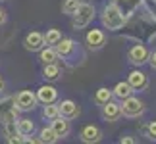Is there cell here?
<instances>
[{"label":"cell","instance_id":"cell-2","mask_svg":"<svg viewBox=\"0 0 156 144\" xmlns=\"http://www.w3.org/2000/svg\"><path fill=\"white\" fill-rule=\"evenodd\" d=\"M71 17H73V27H75V29L87 27L89 23L94 19V6L87 4V2H81L79 8L75 10V14L71 15Z\"/></svg>","mask_w":156,"mask_h":144},{"label":"cell","instance_id":"cell-16","mask_svg":"<svg viewBox=\"0 0 156 144\" xmlns=\"http://www.w3.org/2000/svg\"><path fill=\"white\" fill-rule=\"evenodd\" d=\"M41 62H43L44 65L46 63H56V60H58V52H56V48L54 46H48V48H41Z\"/></svg>","mask_w":156,"mask_h":144},{"label":"cell","instance_id":"cell-1","mask_svg":"<svg viewBox=\"0 0 156 144\" xmlns=\"http://www.w3.org/2000/svg\"><path fill=\"white\" fill-rule=\"evenodd\" d=\"M102 23H104L106 29H110V31H118V29L123 27L125 15L116 4H108L104 8V14H102Z\"/></svg>","mask_w":156,"mask_h":144},{"label":"cell","instance_id":"cell-28","mask_svg":"<svg viewBox=\"0 0 156 144\" xmlns=\"http://www.w3.org/2000/svg\"><path fill=\"white\" fill-rule=\"evenodd\" d=\"M4 21H6V12H4L2 8H0V25H2Z\"/></svg>","mask_w":156,"mask_h":144},{"label":"cell","instance_id":"cell-7","mask_svg":"<svg viewBox=\"0 0 156 144\" xmlns=\"http://www.w3.org/2000/svg\"><path fill=\"white\" fill-rule=\"evenodd\" d=\"M79 139L83 142H87V144L100 142V139H102V131H100L98 127H94V125H85V127L81 129V133H79Z\"/></svg>","mask_w":156,"mask_h":144},{"label":"cell","instance_id":"cell-22","mask_svg":"<svg viewBox=\"0 0 156 144\" xmlns=\"http://www.w3.org/2000/svg\"><path fill=\"white\" fill-rule=\"evenodd\" d=\"M60 39H62V33H60L58 29H48V31H46V35H44V44L54 46Z\"/></svg>","mask_w":156,"mask_h":144},{"label":"cell","instance_id":"cell-10","mask_svg":"<svg viewBox=\"0 0 156 144\" xmlns=\"http://www.w3.org/2000/svg\"><path fill=\"white\" fill-rule=\"evenodd\" d=\"M127 83L133 87V91H145L148 85V79L143 71H131L127 75Z\"/></svg>","mask_w":156,"mask_h":144},{"label":"cell","instance_id":"cell-21","mask_svg":"<svg viewBox=\"0 0 156 144\" xmlns=\"http://www.w3.org/2000/svg\"><path fill=\"white\" fill-rule=\"evenodd\" d=\"M56 140H58V136H56V133L52 131V127H44V129H41V142L52 144V142H56Z\"/></svg>","mask_w":156,"mask_h":144},{"label":"cell","instance_id":"cell-3","mask_svg":"<svg viewBox=\"0 0 156 144\" xmlns=\"http://www.w3.org/2000/svg\"><path fill=\"white\" fill-rule=\"evenodd\" d=\"M119 108H122V115H125V117H139L145 111V104L139 98H133V96L123 98Z\"/></svg>","mask_w":156,"mask_h":144},{"label":"cell","instance_id":"cell-29","mask_svg":"<svg viewBox=\"0 0 156 144\" xmlns=\"http://www.w3.org/2000/svg\"><path fill=\"white\" fill-rule=\"evenodd\" d=\"M119 142H122V144H123V142H127V144H133L135 140H133V139H129V136H125V139H122Z\"/></svg>","mask_w":156,"mask_h":144},{"label":"cell","instance_id":"cell-17","mask_svg":"<svg viewBox=\"0 0 156 144\" xmlns=\"http://www.w3.org/2000/svg\"><path fill=\"white\" fill-rule=\"evenodd\" d=\"M131 92H133V87L129 85L127 81H122V83H118L116 85V88L112 91V94L116 96V98H119V100H123V98H127V96H131Z\"/></svg>","mask_w":156,"mask_h":144},{"label":"cell","instance_id":"cell-24","mask_svg":"<svg viewBox=\"0 0 156 144\" xmlns=\"http://www.w3.org/2000/svg\"><path fill=\"white\" fill-rule=\"evenodd\" d=\"M43 115H44L46 119H54L56 115H60V111H58V106H54V102H50V104H44Z\"/></svg>","mask_w":156,"mask_h":144},{"label":"cell","instance_id":"cell-14","mask_svg":"<svg viewBox=\"0 0 156 144\" xmlns=\"http://www.w3.org/2000/svg\"><path fill=\"white\" fill-rule=\"evenodd\" d=\"M54 48H56V52H58V56H62V58H69L71 56V52L75 50V43L71 39H60L56 44H54Z\"/></svg>","mask_w":156,"mask_h":144},{"label":"cell","instance_id":"cell-25","mask_svg":"<svg viewBox=\"0 0 156 144\" xmlns=\"http://www.w3.org/2000/svg\"><path fill=\"white\" fill-rule=\"evenodd\" d=\"M4 125V135H6V139H14L16 135H20L17 133V127H16V121H8V123H2Z\"/></svg>","mask_w":156,"mask_h":144},{"label":"cell","instance_id":"cell-13","mask_svg":"<svg viewBox=\"0 0 156 144\" xmlns=\"http://www.w3.org/2000/svg\"><path fill=\"white\" fill-rule=\"evenodd\" d=\"M56 96H58V91H56L54 87H48V85L41 87L39 91H37V100H39V102H43V104H50V102H56Z\"/></svg>","mask_w":156,"mask_h":144},{"label":"cell","instance_id":"cell-8","mask_svg":"<svg viewBox=\"0 0 156 144\" xmlns=\"http://www.w3.org/2000/svg\"><path fill=\"white\" fill-rule=\"evenodd\" d=\"M129 62L133 65H143L145 62H148V50L143 44H135L129 50Z\"/></svg>","mask_w":156,"mask_h":144},{"label":"cell","instance_id":"cell-27","mask_svg":"<svg viewBox=\"0 0 156 144\" xmlns=\"http://www.w3.org/2000/svg\"><path fill=\"white\" fill-rule=\"evenodd\" d=\"M148 62H151V67H152V69H156V52L148 54Z\"/></svg>","mask_w":156,"mask_h":144},{"label":"cell","instance_id":"cell-19","mask_svg":"<svg viewBox=\"0 0 156 144\" xmlns=\"http://www.w3.org/2000/svg\"><path fill=\"white\" fill-rule=\"evenodd\" d=\"M108 100H112V91H110V88H104V87L98 88L97 94H94V102L102 106V104H106Z\"/></svg>","mask_w":156,"mask_h":144},{"label":"cell","instance_id":"cell-18","mask_svg":"<svg viewBox=\"0 0 156 144\" xmlns=\"http://www.w3.org/2000/svg\"><path fill=\"white\" fill-rule=\"evenodd\" d=\"M43 77L46 81H56L60 77V67L58 63H46L44 69H43Z\"/></svg>","mask_w":156,"mask_h":144},{"label":"cell","instance_id":"cell-30","mask_svg":"<svg viewBox=\"0 0 156 144\" xmlns=\"http://www.w3.org/2000/svg\"><path fill=\"white\" fill-rule=\"evenodd\" d=\"M4 91V81H2V77H0V92Z\"/></svg>","mask_w":156,"mask_h":144},{"label":"cell","instance_id":"cell-23","mask_svg":"<svg viewBox=\"0 0 156 144\" xmlns=\"http://www.w3.org/2000/svg\"><path fill=\"white\" fill-rule=\"evenodd\" d=\"M12 104H16V98H12V96H6V98H0V119H2V115L8 110H12Z\"/></svg>","mask_w":156,"mask_h":144},{"label":"cell","instance_id":"cell-9","mask_svg":"<svg viewBox=\"0 0 156 144\" xmlns=\"http://www.w3.org/2000/svg\"><path fill=\"white\" fill-rule=\"evenodd\" d=\"M25 48L27 50H31V52H39L41 48L44 46V35H41L37 31H33V33H29L27 37H25Z\"/></svg>","mask_w":156,"mask_h":144},{"label":"cell","instance_id":"cell-12","mask_svg":"<svg viewBox=\"0 0 156 144\" xmlns=\"http://www.w3.org/2000/svg\"><path fill=\"white\" fill-rule=\"evenodd\" d=\"M87 44L91 50H98V48L104 46V33L98 31V29H93V31L87 33Z\"/></svg>","mask_w":156,"mask_h":144},{"label":"cell","instance_id":"cell-4","mask_svg":"<svg viewBox=\"0 0 156 144\" xmlns=\"http://www.w3.org/2000/svg\"><path fill=\"white\" fill-rule=\"evenodd\" d=\"M37 94H33L31 91H21L16 96V108L20 111H31L37 108Z\"/></svg>","mask_w":156,"mask_h":144},{"label":"cell","instance_id":"cell-6","mask_svg":"<svg viewBox=\"0 0 156 144\" xmlns=\"http://www.w3.org/2000/svg\"><path fill=\"white\" fill-rule=\"evenodd\" d=\"M102 117L108 123L118 121V119L122 117V108H119V104H116V102H112V100H108L106 104H102Z\"/></svg>","mask_w":156,"mask_h":144},{"label":"cell","instance_id":"cell-20","mask_svg":"<svg viewBox=\"0 0 156 144\" xmlns=\"http://www.w3.org/2000/svg\"><path fill=\"white\" fill-rule=\"evenodd\" d=\"M79 4H81V0H64V4H62V12L66 15H73L75 14V10L79 8Z\"/></svg>","mask_w":156,"mask_h":144},{"label":"cell","instance_id":"cell-11","mask_svg":"<svg viewBox=\"0 0 156 144\" xmlns=\"http://www.w3.org/2000/svg\"><path fill=\"white\" fill-rule=\"evenodd\" d=\"M58 111L62 117H68V119H75L79 115V106L75 104L73 100H64L62 104L58 106Z\"/></svg>","mask_w":156,"mask_h":144},{"label":"cell","instance_id":"cell-15","mask_svg":"<svg viewBox=\"0 0 156 144\" xmlns=\"http://www.w3.org/2000/svg\"><path fill=\"white\" fill-rule=\"evenodd\" d=\"M16 127H17V133H20L21 136H31L33 131H35V123L31 121V119L23 117V119H17Z\"/></svg>","mask_w":156,"mask_h":144},{"label":"cell","instance_id":"cell-5","mask_svg":"<svg viewBox=\"0 0 156 144\" xmlns=\"http://www.w3.org/2000/svg\"><path fill=\"white\" fill-rule=\"evenodd\" d=\"M52 131L56 133L58 139H66L69 133H71V127H69V121H68V117H62V115H56L52 119Z\"/></svg>","mask_w":156,"mask_h":144},{"label":"cell","instance_id":"cell-26","mask_svg":"<svg viewBox=\"0 0 156 144\" xmlns=\"http://www.w3.org/2000/svg\"><path fill=\"white\" fill-rule=\"evenodd\" d=\"M148 136L156 140V121H152L151 125H148Z\"/></svg>","mask_w":156,"mask_h":144}]
</instances>
